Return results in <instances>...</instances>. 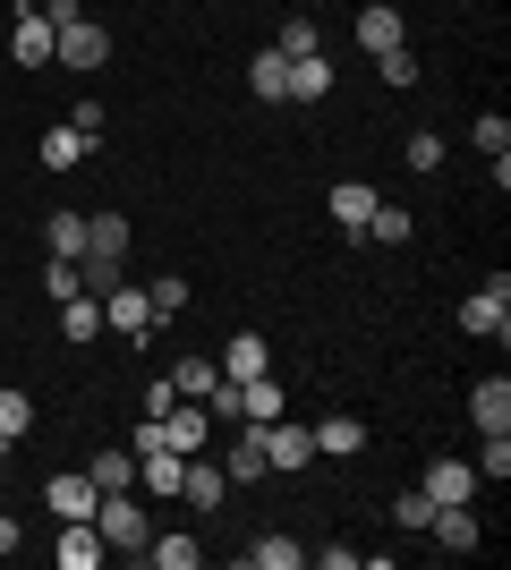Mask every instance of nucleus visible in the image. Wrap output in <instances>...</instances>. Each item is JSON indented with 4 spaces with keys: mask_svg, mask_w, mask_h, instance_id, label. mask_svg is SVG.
Returning <instances> with one entry per match:
<instances>
[{
    "mask_svg": "<svg viewBox=\"0 0 511 570\" xmlns=\"http://www.w3.org/2000/svg\"><path fill=\"white\" fill-rule=\"evenodd\" d=\"M469 137H478V154H487V163H503V154H511V119H503V111H487L478 128H469Z\"/></svg>",
    "mask_w": 511,
    "mask_h": 570,
    "instance_id": "473e14b6",
    "label": "nucleus"
},
{
    "mask_svg": "<svg viewBox=\"0 0 511 570\" xmlns=\"http://www.w3.org/2000/svg\"><path fill=\"white\" fill-rule=\"evenodd\" d=\"M222 485H230V476H222V469H205V460L188 452V476H179V502H188V511H222Z\"/></svg>",
    "mask_w": 511,
    "mask_h": 570,
    "instance_id": "6ab92c4d",
    "label": "nucleus"
},
{
    "mask_svg": "<svg viewBox=\"0 0 511 570\" xmlns=\"http://www.w3.org/2000/svg\"><path fill=\"white\" fill-rule=\"evenodd\" d=\"M307 460H316V434L298 426V417H273V426H265V469L273 476H298Z\"/></svg>",
    "mask_w": 511,
    "mask_h": 570,
    "instance_id": "20e7f679",
    "label": "nucleus"
},
{
    "mask_svg": "<svg viewBox=\"0 0 511 570\" xmlns=\"http://www.w3.org/2000/svg\"><path fill=\"white\" fill-rule=\"evenodd\" d=\"M43 502H51V520H95L102 485H95V476H51V485H43Z\"/></svg>",
    "mask_w": 511,
    "mask_h": 570,
    "instance_id": "9b49d317",
    "label": "nucleus"
},
{
    "mask_svg": "<svg viewBox=\"0 0 511 570\" xmlns=\"http://www.w3.org/2000/svg\"><path fill=\"white\" fill-rule=\"evenodd\" d=\"M426 537H435L443 553H478V546H487V537H478V511H469V502H443L435 520H426Z\"/></svg>",
    "mask_w": 511,
    "mask_h": 570,
    "instance_id": "6e6552de",
    "label": "nucleus"
},
{
    "mask_svg": "<svg viewBox=\"0 0 511 570\" xmlns=\"http://www.w3.org/2000/svg\"><path fill=\"white\" fill-rule=\"evenodd\" d=\"M35 154H43V170H77L86 154H95V145H86L69 119H60V128H43V145H35Z\"/></svg>",
    "mask_w": 511,
    "mask_h": 570,
    "instance_id": "412c9836",
    "label": "nucleus"
},
{
    "mask_svg": "<svg viewBox=\"0 0 511 570\" xmlns=\"http://www.w3.org/2000/svg\"><path fill=\"white\" fill-rule=\"evenodd\" d=\"M392 520H401V528H426V520H435V502H426V485H410V494L392 502Z\"/></svg>",
    "mask_w": 511,
    "mask_h": 570,
    "instance_id": "4c0bfd02",
    "label": "nucleus"
},
{
    "mask_svg": "<svg viewBox=\"0 0 511 570\" xmlns=\"http://www.w3.org/2000/svg\"><path fill=\"white\" fill-rule=\"evenodd\" d=\"M69 128H77V137H86V145H95V137H102V102L86 95V102H77V111H69Z\"/></svg>",
    "mask_w": 511,
    "mask_h": 570,
    "instance_id": "58836bf2",
    "label": "nucleus"
},
{
    "mask_svg": "<svg viewBox=\"0 0 511 570\" xmlns=\"http://www.w3.org/2000/svg\"><path fill=\"white\" fill-rule=\"evenodd\" d=\"M324 205H333V222H341V230L358 238V230H366V214H375V188H366V179H341V188L324 196Z\"/></svg>",
    "mask_w": 511,
    "mask_h": 570,
    "instance_id": "a211bd4d",
    "label": "nucleus"
},
{
    "mask_svg": "<svg viewBox=\"0 0 511 570\" xmlns=\"http://www.w3.org/2000/svg\"><path fill=\"white\" fill-rule=\"evenodd\" d=\"M392 43H410V18H401L392 0H366L358 9V51H392Z\"/></svg>",
    "mask_w": 511,
    "mask_h": 570,
    "instance_id": "1a4fd4ad",
    "label": "nucleus"
},
{
    "mask_svg": "<svg viewBox=\"0 0 511 570\" xmlns=\"http://www.w3.org/2000/svg\"><path fill=\"white\" fill-rule=\"evenodd\" d=\"M26 426H35V401H26V392H0V434L26 443Z\"/></svg>",
    "mask_w": 511,
    "mask_h": 570,
    "instance_id": "f704fd0d",
    "label": "nucleus"
},
{
    "mask_svg": "<svg viewBox=\"0 0 511 570\" xmlns=\"http://www.w3.org/2000/svg\"><path fill=\"white\" fill-rule=\"evenodd\" d=\"M461 333H469V341H487V333L503 341V333H511V273H494L478 298H461Z\"/></svg>",
    "mask_w": 511,
    "mask_h": 570,
    "instance_id": "f03ea898",
    "label": "nucleus"
},
{
    "mask_svg": "<svg viewBox=\"0 0 511 570\" xmlns=\"http://www.w3.org/2000/svg\"><path fill=\"white\" fill-rule=\"evenodd\" d=\"M26 546V528H18V511H0V553H18Z\"/></svg>",
    "mask_w": 511,
    "mask_h": 570,
    "instance_id": "ea45409f",
    "label": "nucleus"
},
{
    "mask_svg": "<svg viewBox=\"0 0 511 570\" xmlns=\"http://www.w3.org/2000/svg\"><path fill=\"white\" fill-rule=\"evenodd\" d=\"M273 417H291V392H282L273 375L239 383V426H273Z\"/></svg>",
    "mask_w": 511,
    "mask_h": 570,
    "instance_id": "ddd939ff",
    "label": "nucleus"
},
{
    "mask_svg": "<svg viewBox=\"0 0 511 570\" xmlns=\"http://www.w3.org/2000/svg\"><path fill=\"white\" fill-rule=\"evenodd\" d=\"M102 333H120V341H146V333H154V307H146V289H128V282H111V289H102Z\"/></svg>",
    "mask_w": 511,
    "mask_h": 570,
    "instance_id": "39448f33",
    "label": "nucleus"
},
{
    "mask_svg": "<svg viewBox=\"0 0 511 570\" xmlns=\"http://www.w3.org/2000/svg\"><path fill=\"white\" fill-rule=\"evenodd\" d=\"M146 307H154V324H170V315H188V282H179V273H154Z\"/></svg>",
    "mask_w": 511,
    "mask_h": 570,
    "instance_id": "bb28decb",
    "label": "nucleus"
},
{
    "mask_svg": "<svg viewBox=\"0 0 511 570\" xmlns=\"http://www.w3.org/2000/svg\"><path fill=\"white\" fill-rule=\"evenodd\" d=\"M51 51H60V26H51L43 9H26L18 35H9V60H26V69H51Z\"/></svg>",
    "mask_w": 511,
    "mask_h": 570,
    "instance_id": "0eeeda50",
    "label": "nucleus"
},
{
    "mask_svg": "<svg viewBox=\"0 0 511 570\" xmlns=\"http://www.w3.org/2000/svg\"><path fill=\"white\" fill-rule=\"evenodd\" d=\"M401 154H410V170H417V179H426V170H443V137H435V128H417V137L401 145Z\"/></svg>",
    "mask_w": 511,
    "mask_h": 570,
    "instance_id": "e433bc0d",
    "label": "nucleus"
},
{
    "mask_svg": "<svg viewBox=\"0 0 511 570\" xmlns=\"http://www.w3.org/2000/svg\"><path fill=\"white\" fill-rule=\"evenodd\" d=\"M60 69H102L111 60V35H102L95 18H77V26H60V51H51Z\"/></svg>",
    "mask_w": 511,
    "mask_h": 570,
    "instance_id": "423d86ee",
    "label": "nucleus"
},
{
    "mask_svg": "<svg viewBox=\"0 0 511 570\" xmlns=\"http://www.w3.org/2000/svg\"><path fill=\"white\" fill-rule=\"evenodd\" d=\"M247 95H256V102H291V60H282L273 43L247 60Z\"/></svg>",
    "mask_w": 511,
    "mask_h": 570,
    "instance_id": "dca6fc26",
    "label": "nucleus"
},
{
    "mask_svg": "<svg viewBox=\"0 0 511 570\" xmlns=\"http://www.w3.org/2000/svg\"><path fill=\"white\" fill-rule=\"evenodd\" d=\"M469 469H478V485H503L511 476V434H487V452L469 460Z\"/></svg>",
    "mask_w": 511,
    "mask_h": 570,
    "instance_id": "2f4dec72",
    "label": "nucleus"
},
{
    "mask_svg": "<svg viewBox=\"0 0 511 570\" xmlns=\"http://www.w3.org/2000/svg\"><path fill=\"white\" fill-rule=\"evenodd\" d=\"M214 357H179V366H170V392H179V401H205V392H214Z\"/></svg>",
    "mask_w": 511,
    "mask_h": 570,
    "instance_id": "393cba45",
    "label": "nucleus"
},
{
    "mask_svg": "<svg viewBox=\"0 0 511 570\" xmlns=\"http://www.w3.org/2000/svg\"><path fill=\"white\" fill-rule=\"evenodd\" d=\"M273 51H282V60H307V51H324V35H316V18H282V35H273Z\"/></svg>",
    "mask_w": 511,
    "mask_h": 570,
    "instance_id": "b1692460",
    "label": "nucleus"
},
{
    "mask_svg": "<svg viewBox=\"0 0 511 570\" xmlns=\"http://www.w3.org/2000/svg\"><path fill=\"white\" fill-rule=\"evenodd\" d=\"M102 485V494H128V485H137V452H95V469H86Z\"/></svg>",
    "mask_w": 511,
    "mask_h": 570,
    "instance_id": "a878e982",
    "label": "nucleus"
},
{
    "mask_svg": "<svg viewBox=\"0 0 511 570\" xmlns=\"http://www.w3.org/2000/svg\"><path fill=\"white\" fill-rule=\"evenodd\" d=\"M426 502H478V469H469V460H435V469H426Z\"/></svg>",
    "mask_w": 511,
    "mask_h": 570,
    "instance_id": "4468645a",
    "label": "nucleus"
},
{
    "mask_svg": "<svg viewBox=\"0 0 511 570\" xmlns=\"http://www.w3.org/2000/svg\"><path fill=\"white\" fill-rule=\"evenodd\" d=\"M35 9H43L51 26H77V0H35Z\"/></svg>",
    "mask_w": 511,
    "mask_h": 570,
    "instance_id": "a19ab883",
    "label": "nucleus"
},
{
    "mask_svg": "<svg viewBox=\"0 0 511 570\" xmlns=\"http://www.w3.org/2000/svg\"><path fill=\"white\" fill-rule=\"evenodd\" d=\"M43 247H51V256H86V214H51L43 222Z\"/></svg>",
    "mask_w": 511,
    "mask_h": 570,
    "instance_id": "cd10ccee",
    "label": "nucleus"
},
{
    "mask_svg": "<svg viewBox=\"0 0 511 570\" xmlns=\"http://www.w3.org/2000/svg\"><path fill=\"white\" fill-rule=\"evenodd\" d=\"M375 69H384V86H417V51L392 43V51H375Z\"/></svg>",
    "mask_w": 511,
    "mask_h": 570,
    "instance_id": "c9c22d12",
    "label": "nucleus"
},
{
    "mask_svg": "<svg viewBox=\"0 0 511 570\" xmlns=\"http://www.w3.org/2000/svg\"><path fill=\"white\" fill-rule=\"evenodd\" d=\"M230 476H273L265 469V426H239V443H230Z\"/></svg>",
    "mask_w": 511,
    "mask_h": 570,
    "instance_id": "c85d7f7f",
    "label": "nucleus"
},
{
    "mask_svg": "<svg viewBox=\"0 0 511 570\" xmlns=\"http://www.w3.org/2000/svg\"><path fill=\"white\" fill-rule=\"evenodd\" d=\"M43 289H51V298H77V289H86V264H77V256H51L43 264Z\"/></svg>",
    "mask_w": 511,
    "mask_h": 570,
    "instance_id": "72a5a7b5",
    "label": "nucleus"
},
{
    "mask_svg": "<svg viewBox=\"0 0 511 570\" xmlns=\"http://www.w3.org/2000/svg\"><path fill=\"white\" fill-rule=\"evenodd\" d=\"M222 375H230V383L273 375V341H265V333H230V350H222Z\"/></svg>",
    "mask_w": 511,
    "mask_h": 570,
    "instance_id": "9d476101",
    "label": "nucleus"
},
{
    "mask_svg": "<svg viewBox=\"0 0 511 570\" xmlns=\"http://www.w3.org/2000/svg\"><path fill=\"white\" fill-rule=\"evenodd\" d=\"M51 553H60V570H95L111 546H102V528H95V520H60V546H51Z\"/></svg>",
    "mask_w": 511,
    "mask_h": 570,
    "instance_id": "f8f14e48",
    "label": "nucleus"
},
{
    "mask_svg": "<svg viewBox=\"0 0 511 570\" xmlns=\"http://www.w3.org/2000/svg\"><path fill=\"white\" fill-rule=\"evenodd\" d=\"M307 434H316V460H350V452H366V426H358V417H316Z\"/></svg>",
    "mask_w": 511,
    "mask_h": 570,
    "instance_id": "f3484780",
    "label": "nucleus"
},
{
    "mask_svg": "<svg viewBox=\"0 0 511 570\" xmlns=\"http://www.w3.org/2000/svg\"><path fill=\"white\" fill-rule=\"evenodd\" d=\"M146 434H154V443H170V452L188 460V452H205V434H214V417H205V401H196V409H179V401H170L163 417H146Z\"/></svg>",
    "mask_w": 511,
    "mask_h": 570,
    "instance_id": "7ed1b4c3",
    "label": "nucleus"
},
{
    "mask_svg": "<svg viewBox=\"0 0 511 570\" xmlns=\"http://www.w3.org/2000/svg\"><path fill=\"white\" fill-rule=\"evenodd\" d=\"M146 562L154 570H196V562H205V546H196L188 528H170V537H146Z\"/></svg>",
    "mask_w": 511,
    "mask_h": 570,
    "instance_id": "aec40b11",
    "label": "nucleus"
},
{
    "mask_svg": "<svg viewBox=\"0 0 511 570\" xmlns=\"http://www.w3.org/2000/svg\"><path fill=\"white\" fill-rule=\"evenodd\" d=\"M60 333H69V341H95V333H102V298H95V289L60 298Z\"/></svg>",
    "mask_w": 511,
    "mask_h": 570,
    "instance_id": "5701e85b",
    "label": "nucleus"
},
{
    "mask_svg": "<svg viewBox=\"0 0 511 570\" xmlns=\"http://www.w3.org/2000/svg\"><path fill=\"white\" fill-rule=\"evenodd\" d=\"M324 95H333V60H324V51L291 60V102H324Z\"/></svg>",
    "mask_w": 511,
    "mask_h": 570,
    "instance_id": "4be33fe9",
    "label": "nucleus"
},
{
    "mask_svg": "<svg viewBox=\"0 0 511 570\" xmlns=\"http://www.w3.org/2000/svg\"><path fill=\"white\" fill-rule=\"evenodd\" d=\"M247 562H256V570H298V562H307V546H291V537H256Z\"/></svg>",
    "mask_w": 511,
    "mask_h": 570,
    "instance_id": "c756f323",
    "label": "nucleus"
},
{
    "mask_svg": "<svg viewBox=\"0 0 511 570\" xmlns=\"http://www.w3.org/2000/svg\"><path fill=\"white\" fill-rule=\"evenodd\" d=\"M95 528H102V546H111V553H137V562H146L154 520H146V502H137V485H128V494H102L95 502Z\"/></svg>",
    "mask_w": 511,
    "mask_h": 570,
    "instance_id": "f257e3e1",
    "label": "nucleus"
},
{
    "mask_svg": "<svg viewBox=\"0 0 511 570\" xmlns=\"http://www.w3.org/2000/svg\"><path fill=\"white\" fill-rule=\"evenodd\" d=\"M366 238H375V247H401V238H410V214L375 196V214H366Z\"/></svg>",
    "mask_w": 511,
    "mask_h": 570,
    "instance_id": "7c9ffc66",
    "label": "nucleus"
},
{
    "mask_svg": "<svg viewBox=\"0 0 511 570\" xmlns=\"http://www.w3.org/2000/svg\"><path fill=\"white\" fill-rule=\"evenodd\" d=\"M9 452H18V443H9V434H0V469H9Z\"/></svg>",
    "mask_w": 511,
    "mask_h": 570,
    "instance_id": "79ce46f5",
    "label": "nucleus"
},
{
    "mask_svg": "<svg viewBox=\"0 0 511 570\" xmlns=\"http://www.w3.org/2000/svg\"><path fill=\"white\" fill-rule=\"evenodd\" d=\"M469 417H478V434H511V383L487 375L478 392H469Z\"/></svg>",
    "mask_w": 511,
    "mask_h": 570,
    "instance_id": "2eb2a0df",
    "label": "nucleus"
}]
</instances>
